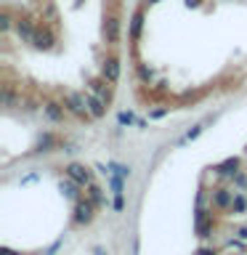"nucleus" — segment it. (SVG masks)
Segmentation results:
<instances>
[{
  "label": "nucleus",
  "instance_id": "1",
  "mask_svg": "<svg viewBox=\"0 0 247 255\" xmlns=\"http://www.w3.org/2000/svg\"><path fill=\"white\" fill-rule=\"evenodd\" d=\"M64 107H67V112L75 115V117H88L91 115V109H88V96L75 93V91L64 93Z\"/></svg>",
  "mask_w": 247,
  "mask_h": 255
},
{
  "label": "nucleus",
  "instance_id": "2",
  "mask_svg": "<svg viewBox=\"0 0 247 255\" xmlns=\"http://www.w3.org/2000/svg\"><path fill=\"white\" fill-rule=\"evenodd\" d=\"M93 210H96V205L91 202V199H77V205H75V223L77 226L91 223L93 221Z\"/></svg>",
  "mask_w": 247,
  "mask_h": 255
},
{
  "label": "nucleus",
  "instance_id": "3",
  "mask_svg": "<svg viewBox=\"0 0 247 255\" xmlns=\"http://www.w3.org/2000/svg\"><path fill=\"white\" fill-rule=\"evenodd\" d=\"M67 175H69L72 181H77L80 186H91V183H93V173L88 170L85 165H77V162H72L67 167Z\"/></svg>",
  "mask_w": 247,
  "mask_h": 255
},
{
  "label": "nucleus",
  "instance_id": "4",
  "mask_svg": "<svg viewBox=\"0 0 247 255\" xmlns=\"http://www.w3.org/2000/svg\"><path fill=\"white\" fill-rule=\"evenodd\" d=\"M231 202H234V191L231 189H226V186L213 189V207L215 210H229Z\"/></svg>",
  "mask_w": 247,
  "mask_h": 255
},
{
  "label": "nucleus",
  "instance_id": "5",
  "mask_svg": "<svg viewBox=\"0 0 247 255\" xmlns=\"http://www.w3.org/2000/svg\"><path fill=\"white\" fill-rule=\"evenodd\" d=\"M104 37H107L109 45H117L120 43V19L115 13L107 16V21H104Z\"/></svg>",
  "mask_w": 247,
  "mask_h": 255
},
{
  "label": "nucleus",
  "instance_id": "6",
  "mask_svg": "<svg viewBox=\"0 0 247 255\" xmlns=\"http://www.w3.org/2000/svg\"><path fill=\"white\" fill-rule=\"evenodd\" d=\"M101 77H107L109 83H117V80H120V59H117V56L104 59V64H101Z\"/></svg>",
  "mask_w": 247,
  "mask_h": 255
},
{
  "label": "nucleus",
  "instance_id": "7",
  "mask_svg": "<svg viewBox=\"0 0 247 255\" xmlns=\"http://www.w3.org/2000/svg\"><path fill=\"white\" fill-rule=\"evenodd\" d=\"M107 99H101L99 93H88V109H91V117H104L107 115Z\"/></svg>",
  "mask_w": 247,
  "mask_h": 255
},
{
  "label": "nucleus",
  "instance_id": "8",
  "mask_svg": "<svg viewBox=\"0 0 247 255\" xmlns=\"http://www.w3.org/2000/svg\"><path fill=\"white\" fill-rule=\"evenodd\" d=\"M88 91H93V93H99L101 99L112 101V83H109L107 77H101V80H91V83H88Z\"/></svg>",
  "mask_w": 247,
  "mask_h": 255
},
{
  "label": "nucleus",
  "instance_id": "9",
  "mask_svg": "<svg viewBox=\"0 0 247 255\" xmlns=\"http://www.w3.org/2000/svg\"><path fill=\"white\" fill-rule=\"evenodd\" d=\"M64 109H67V107H61V104H56V101H48L43 107V115L51 120V123H61V120H64Z\"/></svg>",
  "mask_w": 247,
  "mask_h": 255
},
{
  "label": "nucleus",
  "instance_id": "10",
  "mask_svg": "<svg viewBox=\"0 0 247 255\" xmlns=\"http://www.w3.org/2000/svg\"><path fill=\"white\" fill-rule=\"evenodd\" d=\"M32 43H35L37 48H51V45H53V32H51V29H35Z\"/></svg>",
  "mask_w": 247,
  "mask_h": 255
},
{
  "label": "nucleus",
  "instance_id": "11",
  "mask_svg": "<svg viewBox=\"0 0 247 255\" xmlns=\"http://www.w3.org/2000/svg\"><path fill=\"white\" fill-rule=\"evenodd\" d=\"M245 210H247V197L242 194V191H234V202H231L229 213H234V215H242Z\"/></svg>",
  "mask_w": 247,
  "mask_h": 255
},
{
  "label": "nucleus",
  "instance_id": "12",
  "mask_svg": "<svg viewBox=\"0 0 247 255\" xmlns=\"http://www.w3.org/2000/svg\"><path fill=\"white\" fill-rule=\"evenodd\" d=\"M16 32H19V37L24 40V43H32V37H35V27H32L29 21H19Z\"/></svg>",
  "mask_w": 247,
  "mask_h": 255
},
{
  "label": "nucleus",
  "instance_id": "13",
  "mask_svg": "<svg viewBox=\"0 0 247 255\" xmlns=\"http://www.w3.org/2000/svg\"><path fill=\"white\" fill-rule=\"evenodd\" d=\"M237 167H239V159L231 157V159H226L223 165H218V173H221V175H234V173H239Z\"/></svg>",
  "mask_w": 247,
  "mask_h": 255
},
{
  "label": "nucleus",
  "instance_id": "14",
  "mask_svg": "<svg viewBox=\"0 0 247 255\" xmlns=\"http://www.w3.org/2000/svg\"><path fill=\"white\" fill-rule=\"evenodd\" d=\"M141 24H143V13L135 11V13H133V21H130V37H133V40L141 35Z\"/></svg>",
  "mask_w": 247,
  "mask_h": 255
},
{
  "label": "nucleus",
  "instance_id": "15",
  "mask_svg": "<svg viewBox=\"0 0 247 255\" xmlns=\"http://www.w3.org/2000/svg\"><path fill=\"white\" fill-rule=\"evenodd\" d=\"M88 199H91V202L99 207V205H104V194H101V189L96 186V183H91V186H88Z\"/></svg>",
  "mask_w": 247,
  "mask_h": 255
},
{
  "label": "nucleus",
  "instance_id": "16",
  "mask_svg": "<svg viewBox=\"0 0 247 255\" xmlns=\"http://www.w3.org/2000/svg\"><path fill=\"white\" fill-rule=\"evenodd\" d=\"M77 186H80V183H77V181H72V178H69L67 183L61 181V191H64V194H67L69 199H77Z\"/></svg>",
  "mask_w": 247,
  "mask_h": 255
},
{
  "label": "nucleus",
  "instance_id": "17",
  "mask_svg": "<svg viewBox=\"0 0 247 255\" xmlns=\"http://www.w3.org/2000/svg\"><path fill=\"white\" fill-rule=\"evenodd\" d=\"M16 104V96L11 91V85H3V107H13Z\"/></svg>",
  "mask_w": 247,
  "mask_h": 255
},
{
  "label": "nucleus",
  "instance_id": "18",
  "mask_svg": "<svg viewBox=\"0 0 247 255\" xmlns=\"http://www.w3.org/2000/svg\"><path fill=\"white\" fill-rule=\"evenodd\" d=\"M138 77L143 80V83H151V80H154V69L151 67H138Z\"/></svg>",
  "mask_w": 247,
  "mask_h": 255
},
{
  "label": "nucleus",
  "instance_id": "19",
  "mask_svg": "<svg viewBox=\"0 0 247 255\" xmlns=\"http://www.w3.org/2000/svg\"><path fill=\"white\" fill-rule=\"evenodd\" d=\"M43 16H45V19H51V21H56V5L48 3V5L43 8Z\"/></svg>",
  "mask_w": 247,
  "mask_h": 255
},
{
  "label": "nucleus",
  "instance_id": "20",
  "mask_svg": "<svg viewBox=\"0 0 247 255\" xmlns=\"http://www.w3.org/2000/svg\"><path fill=\"white\" fill-rule=\"evenodd\" d=\"M133 123H135V117L130 112H123V115H120V125H133Z\"/></svg>",
  "mask_w": 247,
  "mask_h": 255
},
{
  "label": "nucleus",
  "instance_id": "21",
  "mask_svg": "<svg viewBox=\"0 0 247 255\" xmlns=\"http://www.w3.org/2000/svg\"><path fill=\"white\" fill-rule=\"evenodd\" d=\"M231 178H234V183H237L239 189H242V186H247V175H245V173H234Z\"/></svg>",
  "mask_w": 247,
  "mask_h": 255
},
{
  "label": "nucleus",
  "instance_id": "22",
  "mask_svg": "<svg viewBox=\"0 0 247 255\" xmlns=\"http://www.w3.org/2000/svg\"><path fill=\"white\" fill-rule=\"evenodd\" d=\"M112 170H115L117 175H123V178H127V175H130V167H123V165H112Z\"/></svg>",
  "mask_w": 247,
  "mask_h": 255
},
{
  "label": "nucleus",
  "instance_id": "23",
  "mask_svg": "<svg viewBox=\"0 0 247 255\" xmlns=\"http://www.w3.org/2000/svg\"><path fill=\"white\" fill-rule=\"evenodd\" d=\"M8 27H11V19H8V13H3V21H0V29L8 32Z\"/></svg>",
  "mask_w": 247,
  "mask_h": 255
},
{
  "label": "nucleus",
  "instance_id": "24",
  "mask_svg": "<svg viewBox=\"0 0 247 255\" xmlns=\"http://www.w3.org/2000/svg\"><path fill=\"white\" fill-rule=\"evenodd\" d=\"M199 133H202V128H194V130H189V133H186V141H191V138H197Z\"/></svg>",
  "mask_w": 247,
  "mask_h": 255
},
{
  "label": "nucleus",
  "instance_id": "25",
  "mask_svg": "<svg viewBox=\"0 0 247 255\" xmlns=\"http://www.w3.org/2000/svg\"><path fill=\"white\" fill-rule=\"evenodd\" d=\"M237 237H239V239H247V229H245V226L237 229Z\"/></svg>",
  "mask_w": 247,
  "mask_h": 255
},
{
  "label": "nucleus",
  "instance_id": "26",
  "mask_svg": "<svg viewBox=\"0 0 247 255\" xmlns=\"http://www.w3.org/2000/svg\"><path fill=\"white\" fill-rule=\"evenodd\" d=\"M197 255H215V250H210V247H202V250H199Z\"/></svg>",
  "mask_w": 247,
  "mask_h": 255
},
{
  "label": "nucleus",
  "instance_id": "27",
  "mask_svg": "<svg viewBox=\"0 0 247 255\" xmlns=\"http://www.w3.org/2000/svg\"><path fill=\"white\" fill-rule=\"evenodd\" d=\"M0 255H16L13 250H8V247H3V250H0Z\"/></svg>",
  "mask_w": 247,
  "mask_h": 255
},
{
  "label": "nucleus",
  "instance_id": "28",
  "mask_svg": "<svg viewBox=\"0 0 247 255\" xmlns=\"http://www.w3.org/2000/svg\"><path fill=\"white\" fill-rule=\"evenodd\" d=\"M149 3H157V0H149Z\"/></svg>",
  "mask_w": 247,
  "mask_h": 255
}]
</instances>
